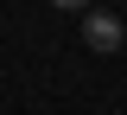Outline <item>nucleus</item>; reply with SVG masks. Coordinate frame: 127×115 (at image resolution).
Masks as SVG:
<instances>
[{
    "instance_id": "nucleus-1",
    "label": "nucleus",
    "mask_w": 127,
    "mask_h": 115,
    "mask_svg": "<svg viewBox=\"0 0 127 115\" xmlns=\"http://www.w3.org/2000/svg\"><path fill=\"white\" fill-rule=\"evenodd\" d=\"M121 38H127V26H121L114 13H95V6L83 13V45H89V51L108 58V51H121Z\"/></svg>"
},
{
    "instance_id": "nucleus-2",
    "label": "nucleus",
    "mask_w": 127,
    "mask_h": 115,
    "mask_svg": "<svg viewBox=\"0 0 127 115\" xmlns=\"http://www.w3.org/2000/svg\"><path fill=\"white\" fill-rule=\"evenodd\" d=\"M51 6H89V0H51Z\"/></svg>"
}]
</instances>
